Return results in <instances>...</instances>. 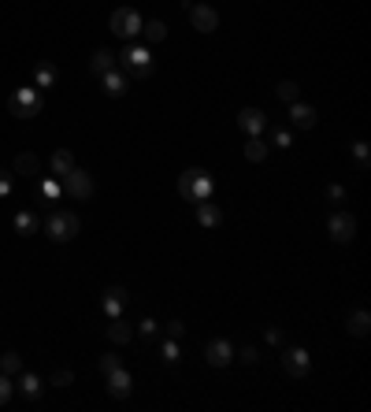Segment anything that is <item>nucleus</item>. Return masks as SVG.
I'll use <instances>...</instances> for the list:
<instances>
[{
	"label": "nucleus",
	"mask_w": 371,
	"mask_h": 412,
	"mask_svg": "<svg viewBox=\"0 0 371 412\" xmlns=\"http://www.w3.org/2000/svg\"><path fill=\"white\" fill-rule=\"evenodd\" d=\"M212 190H215V182H212V175H208L204 167H190V171H182V175H179V193H182L190 204L208 201Z\"/></svg>",
	"instance_id": "nucleus-1"
},
{
	"label": "nucleus",
	"mask_w": 371,
	"mask_h": 412,
	"mask_svg": "<svg viewBox=\"0 0 371 412\" xmlns=\"http://www.w3.org/2000/svg\"><path fill=\"white\" fill-rule=\"evenodd\" d=\"M41 108H45V97H41L38 85H19L8 97V112L15 119H34V115H41Z\"/></svg>",
	"instance_id": "nucleus-2"
},
{
	"label": "nucleus",
	"mask_w": 371,
	"mask_h": 412,
	"mask_svg": "<svg viewBox=\"0 0 371 412\" xmlns=\"http://www.w3.org/2000/svg\"><path fill=\"white\" fill-rule=\"evenodd\" d=\"M82 231V223H79V215L67 212V208H52L49 212V220H45V234L52 238V242H71V238H79Z\"/></svg>",
	"instance_id": "nucleus-3"
},
{
	"label": "nucleus",
	"mask_w": 371,
	"mask_h": 412,
	"mask_svg": "<svg viewBox=\"0 0 371 412\" xmlns=\"http://www.w3.org/2000/svg\"><path fill=\"white\" fill-rule=\"evenodd\" d=\"M108 26H112V34L123 38V41L141 38V15L134 12V8H115L112 19H108Z\"/></svg>",
	"instance_id": "nucleus-4"
},
{
	"label": "nucleus",
	"mask_w": 371,
	"mask_h": 412,
	"mask_svg": "<svg viewBox=\"0 0 371 412\" xmlns=\"http://www.w3.org/2000/svg\"><path fill=\"white\" fill-rule=\"evenodd\" d=\"M119 60L126 63V71L134 74V79H149V74H152V52L145 45H138V41H130Z\"/></svg>",
	"instance_id": "nucleus-5"
},
{
	"label": "nucleus",
	"mask_w": 371,
	"mask_h": 412,
	"mask_svg": "<svg viewBox=\"0 0 371 412\" xmlns=\"http://www.w3.org/2000/svg\"><path fill=\"white\" fill-rule=\"evenodd\" d=\"M63 193L74 197V201L93 197V175H90V171H82V167H74L71 175H63Z\"/></svg>",
	"instance_id": "nucleus-6"
},
{
	"label": "nucleus",
	"mask_w": 371,
	"mask_h": 412,
	"mask_svg": "<svg viewBox=\"0 0 371 412\" xmlns=\"http://www.w3.org/2000/svg\"><path fill=\"white\" fill-rule=\"evenodd\" d=\"M282 368H286V375L304 379V375H308V368H312L308 349H301V345H290V349H282Z\"/></svg>",
	"instance_id": "nucleus-7"
},
{
	"label": "nucleus",
	"mask_w": 371,
	"mask_h": 412,
	"mask_svg": "<svg viewBox=\"0 0 371 412\" xmlns=\"http://www.w3.org/2000/svg\"><path fill=\"white\" fill-rule=\"evenodd\" d=\"M190 23H193V30H201V34H215V30H220V12L208 4H190Z\"/></svg>",
	"instance_id": "nucleus-8"
},
{
	"label": "nucleus",
	"mask_w": 371,
	"mask_h": 412,
	"mask_svg": "<svg viewBox=\"0 0 371 412\" xmlns=\"http://www.w3.org/2000/svg\"><path fill=\"white\" fill-rule=\"evenodd\" d=\"M327 231H331L334 242L345 245V242H353V238H356V220H353L349 212H334L331 223H327Z\"/></svg>",
	"instance_id": "nucleus-9"
},
{
	"label": "nucleus",
	"mask_w": 371,
	"mask_h": 412,
	"mask_svg": "<svg viewBox=\"0 0 371 412\" xmlns=\"http://www.w3.org/2000/svg\"><path fill=\"white\" fill-rule=\"evenodd\" d=\"M204 361H208L212 368H226V364L234 361V345L226 342V338H212L208 349H204Z\"/></svg>",
	"instance_id": "nucleus-10"
},
{
	"label": "nucleus",
	"mask_w": 371,
	"mask_h": 412,
	"mask_svg": "<svg viewBox=\"0 0 371 412\" xmlns=\"http://www.w3.org/2000/svg\"><path fill=\"white\" fill-rule=\"evenodd\" d=\"M238 126H242L249 138H260L267 126V115L260 112V108H242V112H238Z\"/></svg>",
	"instance_id": "nucleus-11"
},
{
	"label": "nucleus",
	"mask_w": 371,
	"mask_h": 412,
	"mask_svg": "<svg viewBox=\"0 0 371 412\" xmlns=\"http://www.w3.org/2000/svg\"><path fill=\"white\" fill-rule=\"evenodd\" d=\"M104 379H108V394L119 397V401L130 397V390H134V375H130L126 368H115V372H108Z\"/></svg>",
	"instance_id": "nucleus-12"
},
{
	"label": "nucleus",
	"mask_w": 371,
	"mask_h": 412,
	"mask_svg": "<svg viewBox=\"0 0 371 412\" xmlns=\"http://www.w3.org/2000/svg\"><path fill=\"white\" fill-rule=\"evenodd\" d=\"M315 119H320V112H315L312 104H297V101L290 104V126H297V130H312V126H315Z\"/></svg>",
	"instance_id": "nucleus-13"
},
{
	"label": "nucleus",
	"mask_w": 371,
	"mask_h": 412,
	"mask_svg": "<svg viewBox=\"0 0 371 412\" xmlns=\"http://www.w3.org/2000/svg\"><path fill=\"white\" fill-rule=\"evenodd\" d=\"M123 305H126V290L123 286H108L104 290V316L108 320L123 316Z\"/></svg>",
	"instance_id": "nucleus-14"
},
{
	"label": "nucleus",
	"mask_w": 371,
	"mask_h": 412,
	"mask_svg": "<svg viewBox=\"0 0 371 412\" xmlns=\"http://www.w3.org/2000/svg\"><path fill=\"white\" fill-rule=\"evenodd\" d=\"M49 167H52V175H56V179L71 175V171H74V153H71V149H56V153L49 156Z\"/></svg>",
	"instance_id": "nucleus-15"
},
{
	"label": "nucleus",
	"mask_w": 371,
	"mask_h": 412,
	"mask_svg": "<svg viewBox=\"0 0 371 412\" xmlns=\"http://www.w3.org/2000/svg\"><path fill=\"white\" fill-rule=\"evenodd\" d=\"M197 223L201 226H220L223 223V208H220V204H212V197L197 201Z\"/></svg>",
	"instance_id": "nucleus-16"
},
{
	"label": "nucleus",
	"mask_w": 371,
	"mask_h": 412,
	"mask_svg": "<svg viewBox=\"0 0 371 412\" xmlns=\"http://www.w3.org/2000/svg\"><path fill=\"white\" fill-rule=\"evenodd\" d=\"M19 390H23L26 401H38L45 383H41V375H34V372H19Z\"/></svg>",
	"instance_id": "nucleus-17"
},
{
	"label": "nucleus",
	"mask_w": 371,
	"mask_h": 412,
	"mask_svg": "<svg viewBox=\"0 0 371 412\" xmlns=\"http://www.w3.org/2000/svg\"><path fill=\"white\" fill-rule=\"evenodd\" d=\"M12 226H15V234H23V238H30V234H38V231H41L38 215H34V212H30V208H23V212H15V220H12Z\"/></svg>",
	"instance_id": "nucleus-18"
},
{
	"label": "nucleus",
	"mask_w": 371,
	"mask_h": 412,
	"mask_svg": "<svg viewBox=\"0 0 371 412\" xmlns=\"http://www.w3.org/2000/svg\"><path fill=\"white\" fill-rule=\"evenodd\" d=\"M38 171H41V160L34 156V153H19L15 160H12V175H38Z\"/></svg>",
	"instance_id": "nucleus-19"
},
{
	"label": "nucleus",
	"mask_w": 371,
	"mask_h": 412,
	"mask_svg": "<svg viewBox=\"0 0 371 412\" xmlns=\"http://www.w3.org/2000/svg\"><path fill=\"white\" fill-rule=\"evenodd\" d=\"M101 85H104L108 97H123V93H126V74H119V71L112 67V71L101 74Z\"/></svg>",
	"instance_id": "nucleus-20"
},
{
	"label": "nucleus",
	"mask_w": 371,
	"mask_h": 412,
	"mask_svg": "<svg viewBox=\"0 0 371 412\" xmlns=\"http://www.w3.org/2000/svg\"><path fill=\"white\" fill-rule=\"evenodd\" d=\"M108 338H112L115 345H126L130 338H134V327H130L123 316H115V320H112V327H108Z\"/></svg>",
	"instance_id": "nucleus-21"
},
{
	"label": "nucleus",
	"mask_w": 371,
	"mask_h": 412,
	"mask_svg": "<svg viewBox=\"0 0 371 412\" xmlns=\"http://www.w3.org/2000/svg\"><path fill=\"white\" fill-rule=\"evenodd\" d=\"M56 79H60V71L52 67V63H38V71H34V85H38V90H52Z\"/></svg>",
	"instance_id": "nucleus-22"
},
{
	"label": "nucleus",
	"mask_w": 371,
	"mask_h": 412,
	"mask_svg": "<svg viewBox=\"0 0 371 412\" xmlns=\"http://www.w3.org/2000/svg\"><path fill=\"white\" fill-rule=\"evenodd\" d=\"M345 327H349V334H353V338H364V334H368V327H371V316H368L364 308H356L353 316L345 320Z\"/></svg>",
	"instance_id": "nucleus-23"
},
{
	"label": "nucleus",
	"mask_w": 371,
	"mask_h": 412,
	"mask_svg": "<svg viewBox=\"0 0 371 412\" xmlns=\"http://www.w3.org/2000/svg\"><path fill=\"white\" fill-rule=\"evenodd\" d=\"M167 38V26L160 23V19H149V23H141V41H149V45H156V41Z\"/></svg>",
	"instance_id": "nucleus-24"
},
{
	"label": "nucleus",
	"mask_w": 371,
	"mask_h": 412,
	"mask_svg": "<svg viewBox=\"0 0 371 412\" xmlns=\"http://www.w3.org/2000/svg\"><path fill=\"white\" fill-rule=\"evenodd\" d=\"M90 67H93V74H104V71H112V67H115V56H112V49H97V52H93V60H90Z\"/></svg>",
	"instance_id": "nucleus-25"
},
{
	"label": "nucleus",
	"mask_w": 371,
	"mask_h": 412,
	"mask_svg": "<svg viewBox=\"0 0 371 412\" xmlns=\"http://www.w3.org/2000/svg\"><path fill=\"white\" fill-rule=\"evenodd\" d=\"M60 193H63V186H60L56 179H41V186H38V197H41V201L56 204V201H60Z\"/></svg>",
	"instance_id": "nucleus-26"
},
{
	"label": "nucleus",
	"mask_w": 371,
	"mask_h": 412,
	"mask_svg": "<svg viewBox=\"0 0 371 412\" xmlns=\"http://www.w3.org/2000/svg\"><path fill=\"white\" fill-rule=\"evenodd\" d=\"M264 156H267L264 138H249V142H245V160H249V164H260Z\"/></svg>",
	"instance_id": "nucleus-27"
},
{
	"label": "nucleus",
	"mask_w": 371,
	"mask_h": 412,
	"mask_svg": "<svg viewBox=\"0 0 371 412\" xmlns=\"http://www.w3.org/2000/svg\"><path fill=\"white\" fill-rule=\"evenodd\" d=\"M275 93H279V101H282V104H293V101H297V93H301V85L293 82V79H286V82H279V85H275Z\"/></svg>",
	"instance_id": "nucleus-28"
},
{
	"label": "nucleus",
	"mask_w": 371,
	"mask_h": 412,
	"mask_svg": "<svg viewBox=\"0 0 371 412\" xmlns=\"http://www.w3.org/2000/svg\"><path fill=\"white\" fill-rule=\"evenodd\" d=\"M0 372H4V375H19V372H23V356L8 349L4 356H0Z\"/></svg>",
	"instance_id": "nucleus-29"
},
{
	"label": "nucleus",
	"mask_w": 371,
	"mask_h": 412,
	"mask_svg": "<svg viewBox=\"0 0 371 412\" xmlns=\"http://www.w3.org/2000/svg\"><path fill=\"white\" fill-rule=\"evenodd\" d=\"M12 394H15L12 375H4V372H0V405H8V401H12Z\"/></svg>",
	"instance_id": "nucleus-30"
},
{
	"label": "nucleus",
	"mask_w": 371,
	"mask_h": 412,
	"mask_svg": "<svg viewBox=\"0 0 371 412\" xmlns=\"http://www.w3.org/2000/svg\"><path fill=\"white\" fill-rule=\"evenodd\" d=\"M160 353H163V361H167V364H174V361L182 356V353H179V342H174V338L163 342V349H160Z\"/></svg>",
	"instance_id": "nucleus-31"
},
{
	"label": "nucleus",
	"mask_w": 371,
	"mask_h": 412,
	"mask_svg": "<svg viewBox=\"0 0 371 412\" xmlns=\"http://www.w3.org/2000/svg\"><path fill=\"white\" fill-rule=\"evenodd\" d=\"M74 383V375L67 372V368H60V372H52V386L56 390H63V386H71Z\"/></svg>",
	"instance_id": "nucleus-32"
},
{
	"label": "nucleus",
	"mask_w": 371,
	"mask_h": 412,
	"mask_svg": "<svg viewBox=\"0 0 371 412\" xmlns=\"http://www.w3.org/2000/svg\"><path fill=\"white\" fill-rule=\"evenodd\" d=\"M97 364H101V372H104V375H108V372H115V368H123V364H119V356H115V353H104Z\"/></svg>",
	"instance_id": "nucleus-33"
},
{
	"label": "nucleus",
	"mask_w": 371,
	"mask_h": 412,
	"mask_svg": "<svg viewBox=\"0 0 371 412\" xmlns=\"http://www.w3.org/2000/svg\"><path fill=\"white\" fill-rule=\"evenodd\" d=\"M12 179H15L12 171H0V197H12V186H15Z\"/></svg>",
	"instance_id": "nucleus-34"
},
{
	"label": "nucleus",
	"mask_w": 371,
	"mask_h": 412,
	"mask_svg": "<svg viewBox=\"0 0 371 412\" xmlns=\"http://www.w3.org/2000/svg\"><path fill=\"white\" fill-rule=\"evenodd\" d=\"M275 145H279V149H290V145H293V134H290L286 126H279V130H275Z\"/></svg>",
	"instance_id": "nucleus-35"
},
{
	"label": "nucleus",
	"mask_w": 371,
	"mask_h": 412,
	"mask_svg": "<svg viewBox=\"0 0 371 412\" xmlns=\"http://www.w3.org/2000/svg\"><path fill=\"white\" fill-rule=\"evenodd\" d=\"M353 156L360 167H368V142H353Z\"/></svg>",
	"instance_id": "nucleus-36"
},
{
	"label": "nucleus",
	"mask_w": 371,
	"mask_h": 412,
	"mask_svg": "<svg viewBox=\"0 0 371 412\" xmlns=\"http://www.w3.org/2000/svg\"><path fill=\"white\" fill-rule=\"evenodd\" d=\"M327 201H331V204H342V201H345V190H342V186H331V190H327Z\"/></svg>",
	"instance_id": "nucleus-37"
},
{
	"label": "nucleus",
	"mask_w": 371,
	"mask_h": 412,
	"mask_svg": "<svg viewBox=\"0 0 371 412\" xmlns=\"http://www.w3.org/2000/svg\"><path fill=\"white\" fill-rule=\"evenodd\" d=\"M167 331H171V338H182V334H186V323H182V320H171Z\"/></svg>",
	"instance_id": "nucleus-38"
},
{
	"label": "nucleus",
	"mask_w": 371,
	"mask_h": 412,
	"mask_svg": "<svg viewBox=\"0 0 371 412\" xmlns=\"http://www.w3.org/2000/svg\"><path fill=\"white\" fill-rule=\"evenodd\" d=\"M242 361H245V364H256V361H260V356H256V349H253V345H245V349H242Z\"/></svg>",
	"instance_id": "nucleus-39"
},
{
	"label": "nucleus",
	"mask_w": 371,
	"mask_h": 412,
	"mask_svg": "<svg viewBox=\"0 0 371 412\" xmlns=\"http://www.w3.org/2000/svg\"><path fill=\"white\" fill-rule=\"evenodd\" d=\"M141 334H156V320H141Z\"/></svg>",
	"instance_id": "nucleus-40"
},
{
	"label": "nucleus",
	"mask_w": 371,
	"mask_h": 412,
	"mask_svg": "<svg viewBox=\"0 0 371 412\" xmlns=\"http://www.w3.org/2000/svg\"><path fill=\"white\" fill-rule=\"evenodd\" d=\"M267 342H271V345H282V331L271 327V331H267Z\"/></svg>",
	"instance_id": "nucleus-41"
}]
</instances>
